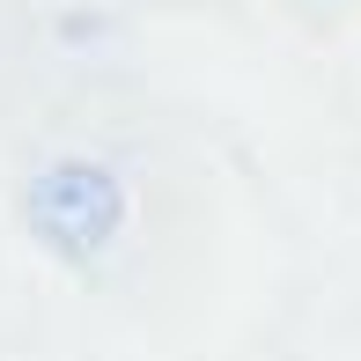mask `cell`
Masks as SVG:
<instances>
[{
	"instance_id": "obj_1",
	"label": "cell",
	"mask_w": 361,
	"mask_h": 361,
	"mask_svg": "<svg viewBox=\"0 0 361 361\" xmlns=\"http://www.w3.org/2000/svg\"><path fill=\"white\" fill-rule=\"evenodd\" d=\"M23 221H30V236L52 258L89 266L126 228V185H118V170L96 162V155H59V162H44L23 185Z\"/></svg>"
}]
</instances>
